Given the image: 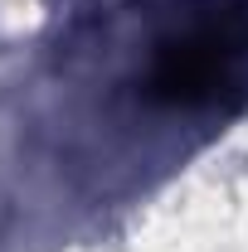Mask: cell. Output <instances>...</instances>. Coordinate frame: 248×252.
<instances>
[{
    "label": "cell",
    "instance_id": "obj_1",
    "mask_svg": "<svg viewBox=\"0 0 248 252\" xmlns=\"http://www.w3.org/2000/svg\"><path fill=\"white\" fill-rule=\"evenodd\" d=\"M146 97L165 107H224L248 97V5H209L165 34L146 68Z\"/></svg>",
    "mask_w": 248,
    "mask_h": 252
}]
</instances>
